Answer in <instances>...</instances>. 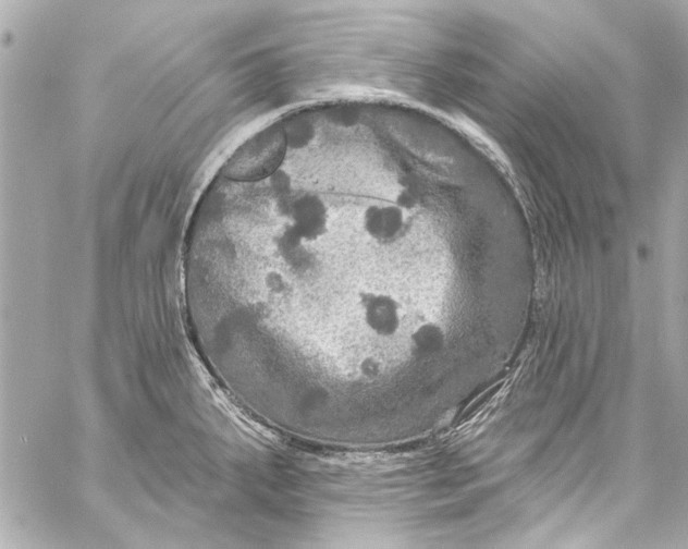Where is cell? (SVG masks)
<instances>
[{
  "label": "cell",
  "instance_id": "cell-2",
  "mask_svg": "<svg viewBox=\"0 0 688 549\" xmlns=\"http://www.w3.org/2000/svg\"><path fill=\"white\" fill-rule=\"evenodd\" d=\"M358 308L361 324L369 334L381 340H390L401 331L402 305L392 294L363 291L358 294Z\"/></svg>",
  "mask_w": 688,
  "mask_h": 549
},
{
  "label": "cell",
  "instance_id": "cell-1",
  "mask_svg": "<svg viewBox=\"0 0 688 549\" xmlns=\"http://www.w3.org/2000/svg\"><path fill=\"white\" fill-rule=\"evenodd\" d=\"M397 190L391 202H369L361 209L360 228L369 240L378 244L398 240L406 228L407 215L414 211L401 203Z\"/></svg>",
  "mask_w": 688,
  "mask_h": 549
}]
</instances>
